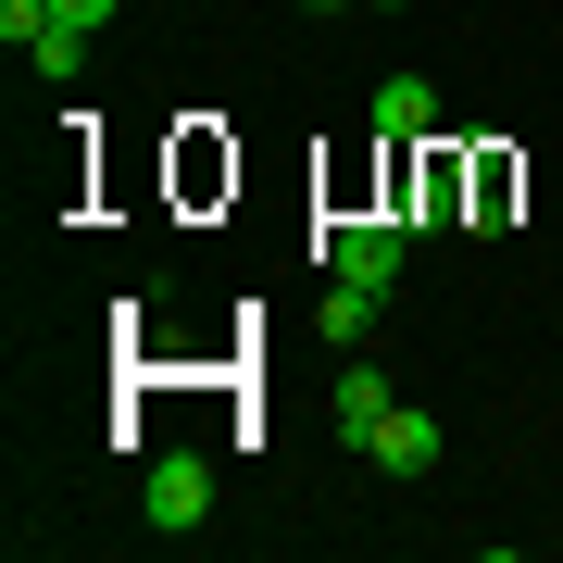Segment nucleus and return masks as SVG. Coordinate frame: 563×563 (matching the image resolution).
Masks as SVG:
<instances>
[{
    "mask_svg": "<svg viewBox=\"0 0 563 563\" xmlns=\"http://www.w3.org/2000/svg\"><path fill=\"white\" fill-rule=\"evenodd\" d=\"M139 514L163 526V539H201V526H213V463L201 451H163L151 488H139Z\"/></svg>",
    "mask_w": 563,
    "mask_h": 563,
    "instance_id": "nucleus-1",
    "label": "nucleus"
},
{
    "mask_svg": "<svg viewBox=\"0 0 563 563\" xmlns=\"http://www.w3.org/2000/svg\"><path fill=\"white\" fill-rule=\"evenodd\" d=\"M401 251H413V225H325V276L376 288V301H388V276H401Z\"/></svg>",
    "mask_w": 563,
    "mask_h": 563,
    "instance_id": "nucleus-2",
    "label": "nucleus"
},
{
    "mask_svg": "<svg viewBox=\"0 0 563 563\" xmlns=\"http://www.w3.org/2000/svg\"><path fill=\"white\" fill-rule=\"evenodd\" d=\"M363 463H376V476H439V426H426L413 401H388L376 439H363Z\"/></svg>",
    "mask_w": 563,
    "mask_h": 563,
    "instance_id": "nucleus-3",
    "label": "nucleus"
},
{
    "mask_svg": "<svg viewBox=\"0 0 563 563\" xmlns=\"http://www.w3.org/2000/svg\"><path fill=\"white\" fill-rule=\"evenodd\" d=\"M376 413H388V376H376V363H339V376H325V426L363 451V439H376Z\"/></svg>",
    "mask_w": 563,
    "mask_h": 563,
    "instance_id": "nucleus-4",
    "label": "nucleus"
},
{
    "mask_svg": "<svg viewBox=\"0 0 563 563\" xmlns=\"http://www.w3.org/2000/svg\"><path fill=\"white\" fill-rule=\"evenodd\" d=\"M376 125L388 139H439V88L426 76H376Z\"/></svg>",
    "mask_w": 563,
    "mask_h": 563,
    "instance_id": "nucleus-5",
    "label": "nucleus"
},
{
    "mask_svg": "<svg viewBox=\"0 0 563 563\" xmlns=\"http://www.w3.org/2000/svg\"><path fill=\"white\" fill-rule=\"evenodd\" d=\"M376 339V288H339L325 276V351H363Z\"/></svg>",
    "mask_w": 563,
    "mask_h": 563,
    "instance_id": "nucleus-6",
    "label": "nucleus"
},
{
    "mask_svg": "<svg viewBox=\"0 0 563 563\" xmlns=\"http://www.w3.org/2000/svg\"><path fill=\"white\" fill-rule=\"evenodd\" d=\"M25 63H38V76H76V63H88V25H63V13H51V38L25 51Z\"/></svg>",
    "mask_w": 563,
    "mask_h": 563,
    "instance_id": "nucleus-7",
    "label": "nucleus"
},
{
    "mask_svg": "<svg viewBox=\"0 0 563 563\" xmlns=\"http://www.w3.org/2000/svg\"><path fill=\"white\" fill-rule=\"evenodd\" d=\"M0 38H13V51H38V38H51V0H0Z\"/></svg>",
    "mask_w": 563,
    "mask_h": 563,
    "instance_id": "nucleus-8",
    "label": "nucleus"
},
{
    "mask_svg": "<svg viewBox=\"0 0 563 563\" xmlns=\"http://www.w3.org/2000/svg\"><path fill=\"white\" fill-rule=\"evenodd\" d=\"M51 13H63V25H113L125 0H51Z\"/></svg>",
    "mask_w": 563,
    "mask_h": 563,
    "instance_id": "nucleus-9",
    "label": "nucleus"
},
{
    "mask_svg": "<svg viewBox=\"0 0 563 563\" xmlns=\"http://www.w3.org/2000/svg\"><path fill=\"white\" fill-rule=\"evenodd\" d=\"M301 13H363V0H301Z\"/></svg>",
    "mask_w": 563,
    "mask_h": 563,
    "instance_id": "nucleus-10",
    "label": "nucleus"
},
{
    "mask_svg": "<svg viewBox=\"0 0 563 563\" xmlns=\"http://www.w3.org/2000/svg\"><path fill=\"white\" fill-rule=\"evenodd\" d=\"M363 13H401V0H363Z\"/></svg>",
    "mask_w": 563,
    "mask_h": 563,
    "instance_id": "nucleus-11",
    "label": "nucleus"
}]
</instances>
